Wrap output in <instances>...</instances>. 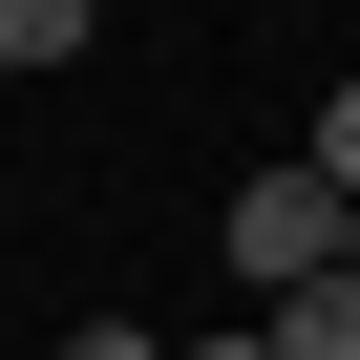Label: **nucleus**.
<instances>
[{
	"mask_svg": "<svg viewBox=\"0 0 360 360\" xmlns=\"http://www.w3.org/2000/svg\"><path fill=\"white\" fill-rule=\"evenodd\" d=\"M339 255V191H318V169H276V191H233V276L276 297V276H318Z\"/></svg>",
	"mask_w": 360,
	"mask_h": 360,
	"instance_id": "1",
	"label": "nucleus"
},
{
	"mask_svg": "<svg viewBox=\"0 0 360 360\" xmlns=\"http://www.w3.org/2000/svg\"><path fill=\"white\" fill-rule=\"evenodd\" d=\"M255 360H360V276H276L255 297Z\"/></svg>",
	"mask_w": 360,
	"mask_h": 360,
	"instance_id": "2",
	"label": "nucleus"
},
{
	"mask_svg": "<svg viewBox=\"0 0 360 360\" xmlns=\"http://www.w3.org/2000/svg\"><path fill=\"white\" fill-rule=\"evenodd\" d=\"M85 22H106V0H0V85H43V64H85Z\"/></svg>",
	"mask_w": 360,
	"mask_h": 360,
	"instance_id": "3",
	"label": "nucleus"
},
{
	"mask_svg": "<svg viewBox=\"0 0 360 360\" xmlns=\"http://www.w3.org/2000/svg\"><path fill=\"white\" fill-rule=\"evenodd\" d=\"M318 191H360V85H318Z\"/></svg>",
	"mask_w": 360,
	"mask_h": 360,
	"instance_id": "4",
	"label": "nucleus"
},
{
	"mask_svg": "<svg viewBox=\"0 0 360 360\" xmlns=\"http://www.w3.org/2000/svg\"><path fill=\"white\" fill-rule=\"evenodd\" d=\"M64 360H169V339H148V318H85V339H64Z\"/></svg>",
	"mask_w": 360,
	"mask_h": 360,
	"instance_id": "5",
	"label": "nucleus"
},
{
	"mask_svg": "<svg viewBox=\"0 0 360 360\" xmlns=\"http://www.w3.org/2000/svg\"><path fill=\"white\" fill-rule=\"evenodd\" d=\"M318 276H360V191H339V255H318Z\"/></svg>",
	"mask_w": 360,
	"mask_h": 360,
	"instance_id": "6",
	"label": "nucleus"
},
{
	"mask_svg": "<svg viewBox=\"0 0 360 360\" xmlns=\"http://www.w3.org/2000/svg\"><path fill=\"white\" fill-rule=\"evenodd\" d=\"M169 360H255V339H169Z\"/></svg>",
	"mask_w": 360,
	"mask_h": 360,
	"instance_id": "7",
	"label": "nucleus"
}]
</instances>
